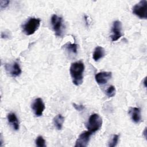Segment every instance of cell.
Returning a JSON list of instances; mask_svg holds the SVG:
<instances>
[{
    "label": "cell",
    "mask_w": 147,
    "mask_h": 147,
    "mask_svg": "<svg viewBox=\"0 0 147 147\" xmlns=\"http://www.w3.org/2000/svg\"><path fill=\"white\" fill-rule=\"evenodd\" d=\"M119 137V136L118 134H114L113 136L111 139L109 141L108 146L109 147H114V146H115L117 145L118 142Z\"/></svg>",
    "instance_id": "2e32d148"
},
{
    "label": "cell",
    "mask_w": 147,
    "mask_h": 147,
    "mask_svg": "<svg viewBox=\"0 0 147 147\" xmlns=\"http://www.w3.org/2000/svg\"><path fill=\"white\" fill-rule=\"evenodd\" d=\"M7 121L9 123L10 125V126L12 127V128L14 130H18L20 128V125H19V121L18 120V118L14 113H10L8 114L7 116Z\"/></svg>",
    "instance_id": "7c38bea8"
},
{
    "label": "cell",
    "mask_w": 147,
    "mask_h": 147,
    "mask_svg": "<svg viewBox=\"0 0 147 147\" xmlns=\"http://www.w3.org/2000/svg\"><path fill=\"white\" fill-rule=\"evenodd\" d=\"M35 144L38 147H45L46 144H45V141L44 139V138L40 136H38L35 141Z\"/></svg>",
    "instance_id": "e0dca14e"
},
{
    "label": "cell",
    "mask_w": 147,
    "mask_h": 147,
    "mask_svg": "<svg viewBox=\"0 0 147 147\" xmlns=\"http://www.w3.org/2000/svg\"><path fill=\"white\" fill-rule=\"evenodd\" d=\"M102 125V119L98 114H91L86 124V127L92 134L99 130Z\"/></svg>",
    "instance_id": "3957f363"
},
{
    "label": "cell",
    "mask_w": 147,
    "mask_h": 147,
    "mask_svg": "<svg viewBox=\"0 0 147 147\" xmlns=\"http://www.w3.org/2000/svg\"><path fill=\"white\" fill-rule=\"evenodd\" d=\"M64 47L70 53L74 55L78 53V45L75 43L68 42L64 45Z\"/></svg>",
    "instance_id": "9a60e30c"
},
{
    "label": "cell",
    "mask_w": 147,
    "mask_h": 147,
    "mask_svg": "<svg viewBox=\"0 0 147 147\" xmlns=\"http://www.w3.org/2000/svg\"><path fill=\"white\" fill-rule=\"evenodd\" d=\"M105 51L104 48L101 47H97L94 49V51L92 55V57L95 61H97L100 59L103 58L105 56Z\"/></svg>",
    "instance_id": "4fadbf2b"
},
{
    "label": "cell",
    "mask_w": 147,
    "mask_h": 147,
    "mask_svg": "<svg viewBox=\"0 0 147 147\" xmlns=\"http://www.w3.org/2000/svg\"><path fill=\"white\" fill-rule=\"evenodd\" d=\"M1 37H2V38H9V33L7 32H2V33H1Z\"/></svg>",
    "instance_id": "44dd1931"
},
{
    "label": "cell",
    "mask_w": 147,
    "mask_h": 147,
    "mask_svg": "<svg viewBox=\"0 0 147 147\" xmlns=\"http://www.w3.org/2000/svg\"><path fill=\"white\" fill-rule=\"evenodd\" d=\"M9 3H10V1H7V0H5V1L1 0V1H0V7H1V9L2 10L3 9H5L8 6Z\"/></svg>",
    "instance_id": "d6986e66"
},
{
    "label": "cell",
    "mask_w": 147,
    "mask_h": 147,
    "mask_svg": "<svg viewBox=\"0 0 147 147\" xmlns=\"http://www.w3.org/2000/svg\"><path fill=\"white\" fill-rule=\"evenodd\" d=\"M111 76L112 73L111 72H100L95 75V79L98 84L103 85L107 83Z\"/></svg>",
    "instance_id": "30bf717a"
},
{
    "label": "cell",
    "mask_w": 147,
    "mask_h": 147,
    "mask_svg": "<svg viewBox=\"0 0 147 147\" xmlns=\"http://www.w3.org/2000/svg\"><path fill=\"white\" fill-rule=\"evenodd\" d=\"M72 105H73L74 107L77 111H82V110H83L85 109V106L84 105H78V104H76V103H72Z\"/></svg>",
    "instance_id": "ffe728a7"
},
{
    "label": "cell",
    "mask_w": 147,
    "mask_h": 147,
    "mask_svg": "<svg viewBox=\"0 0 147 147\" xmlns=\"http://www.w3.org/2000/svg\"><path fill=\"white\" fill-rule=\"evenodd\" d=\"M144 86L146 87V78H145L144 80Z\"/></svg>",
    "instance_id": "7402d4cb"
},
{
    "label": "cell",
    "mask_w": 147,
    "mask_h": 147,
    "mask_svg": "<svg viewBox=\"0 0 147 147\" xmlns=\"http://www.w3.org/2000/svg\"><path fill=\"white\" fill-rule=\"evenodd\" d=\"M133 13L141 19L147 18V1L142 0L136 4L132 9Z\"/></svg>",
    "instance_id": "5b68a950"
},
{
    "label": "cell",
    "mask_w": 147,
    "mask_h": 147,
    "mask_svg": "<svg viewBox=\"0 0 147 147\" xmlns=\"http://www.w3.org/2000/svg\"><path fill=\"white\" fill-rule=\"evenodd\" d=\"M92 134L91 132L88 131H83L77 138L75 147H86L88 145L90 136Z\"/></svg>",
    "instance_id": "52a82bcc"
},
{
    "label": "cell",
    "mask_w": 147,
    "mask_h": 147,
    "mask_svg": "<svg viewBox=\"0 0 147 147\" xmlns=\"http://www.w3.org/2000/svg\"><path fill=\"white\" fill-rule=\"evenodd\" d=\"M41 20L38 18L32 17L28 20L22 25V31L27 36L32 35L38 29Z\"/></svg>",
    "instance_id": "7a4b0ae2"
},
{
    "label": "cell",
    "mask_w": 147,
    "mask_h": 147,
    "mask_svg": "<svg viewBox=\"0 0 147 147\" xmlns=\"http://www.w3.org/2000/svg\"><path fill=\"white\" fill-rule=\"evenodd\" d=\"M129 114L130 115L132 121L136 123H138L141 121V109L138 107H130L129 110Z\"/></svg>",
    "instance_id": "8fae6325"
},
{
    "label": "cell",
    "mask_w": 147,
    "mask_h": 147,
    "mask_svg": "<svg viewBox=\"0 0 147 147\" xmlns=\"http://www.w3.org/2000/svg\"><path fill=\"white\" fill-rule=\"evenodd\" d=\"M111 35L110 37L112 41L118 40L122 36V23L119 21H115L111 28Z\"/></svg>",
    "instance_id": "9c48e42d"
},
{
    "label": "cell",
    "mask_w": 147,
    "mask_h": 147,
    "mask_svg": "<svg viewBox=\"0 0 147 147\" xmlns=\"http://www.w3.org/2000/svg\"><path fill=\"white\" fill-rule=\"evenodd\" d=\"M84 65L82 61H76L71 64L69 71L73 83L77 86L83 83Z\"/></svg>",
    "instance_id": "6da1fadb"
},
{
    "label": "cell",
    "mask_w": 147,
    "mask_h": 147,
    "mask_svg": "<svg viewBox=\"0 0 147 147\" xmlns=\"http://www.w3.org/2000/svg\"><path fill=\"white\" fill-rule=\"evenodd\" d=\"M32 109L36 117H40L45 110V104L41 98L35 99L31 105Z\"/></svg>",
    "instance_id": "8992f818"
},
{
    "label": "cell",
    "mask_w": 147,
    "mask_h": 147,
    "mask_svg": "<svg viewBox=\"0 0 147 147\" xmlns=\"http://www.w3.org/2000/svg\"><path fill=\"white\" fill-rule=\"evenodd\" d=\"M64 122V117L61 114H57L53 118L54 126L59 130H61Z\"/></svg>",
    "instance_id": "5bb4252c"
},
{
    "label": "cell",
    "mask_w": 147,
    "mask_h": 147,
    "mask_svg": "<svg viewBox=\"0 0 147 147\" xmlns=\"http://www.w3.org/2000/svg\"><path fill=\"white\" fill-rule=\"evenodd\" d=\"M6 72L12 77L19 76L22 72L21 68L18 63L15 61L12 64H6L5 65Z\"/></svg>",
    "instance_id": "ba28073f"
},
{
    "label": "cell",
    "mask_w": 147,
    "mask_h": 147,
    "mask_svg": "<svg viewBox=\"0 0 147 147\" xmlns=\"http://www.w3.org/2000/svg\"><path fill=\"white\" fill-rule=\"evenodd\" d=\"M106 95L109 97H113L115 95V88L113 86H110L108 87V88L106 90Z\"/></svg>",
    "instance_id": "ac0fdd59"
},
{
    "label": "cell",
    "mask_w": 147,
    "mask_h": 147,
    "mask_svg": "<svg viewBox=\"0 0 147 147\" xmlns=\"http://www.w3.org/2000/svg\"><path fill=\"white\" fill-rule=\"evenodd\" d=\"M51 25L55 35L57 37H62L65 29L62 17L53 14L51 17Z\"/></svg>",
    "instance_id": "277c9868"
}]
</instances>
